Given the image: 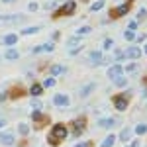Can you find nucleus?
Instances as JSON below:
<instances>
[{"mask_svg": "<svg viewBox=\"0 0 147 147\" xmlns=\"http://www.w3.org/2000/svg\"><path fill=\"white\" fill-rule=\"evenodd\" d=\"M69 136V129H67V125H63V124H55L53 127H51V134H49V139H53L55 143H59V141H63L65 137Z\"/></svg>", "mask_w": 147, "mask_h": 147, "instance_id": "f257e3e1", "label": "nucleus"}, {"mask_svg": "<svg viewBox=\"0 0 147 147\" xmlns=\"http://www.w3.org/2000/svg\"><path fill=\"white\" fill-rule=\"evenodd\" d=\"M75 8H77V4H75L73 0H69L67 4H63V8H61V10H57V12H55V16H53V18H61V16H69V14H73V12H75Z\"/></svg>", "mask_w": 147, "mask_h": 147, "instance_id": "f03ea898", "label": "nucleus"}, {"mask_svg": "<svg viewBox=\"0 0 147 147\" xmlns=\"http://www.w3.org/2000/svg\"><path fill=\"white\" fill-rule=\"evenodd\" d=\"M127 12H129V2H125V4H122V6L110 10V16H112V18H122V16H125Z\"/></svg>", "mask_w": 147, "mask_h": 147, "instance_id": "7ed1b4c3", "label": "nucleus"}, {"mask_svg": "<svg viewBox=\"0 0 147 147\" xmlns=\"http://www.w3.org/2000/svg\"><path fill=\"white\" fill-rule=\"evenodd\" d=\"M0 143L2 145H14L16 143V136L12 131H4V134H0Z\"/></svg>", "mask_w": 147, "mask_h": 147, "instance_id": "20e7f679", "label": "nucleus"}, {"mask_svg": "<svg viewBox=\"0 0 147 147\" xmlns=\"http://www.w3.org/2000/svg\"><path fill=\"white\" fill-rule=\"evenodd\" d=\"M114 106H116V110H120V112L127 110V98H125V96H116V98H114Z\"/></svg>", "mask_w": 147, "mask_h": 147, "instance_id": "39448f33", "label": "nucleus"}, {"mask_svg": "<svg viewBox=\"0 0 147 147\" xmlns=\"http://www.w3.org/2000/svg\"><path fill=\"white\" fill-rule=\"evenodd\" d=\"M116 124H120L118 118H100V120H98V125H100V127H114Z\"/></svg>", "mask_w": 147, "mask_h": 147, "instance_id": "423d86ee", "label": "nucleus"}, {"mask_svg": "<svg viewBox=\"0 0 147 147\" xmlns=\"http://www.w3.org/2000/svg\"><path fill=\"white\" fill-rule=\"evenodd\" d=\"M0 43H4L6 47L16 45V43H18V35H16V34H8L6 37H0Z\"/></svg>", "mask_w": 147, "mask_h": 147, "instance_id": "0eeeda50", "label": "nucleus"}, {"mask_svg": "<svg viewBox=\"0 0 147 147\" xmlns=\"http://www.w3.org/2000/svg\"><path fill=\"white\" fill-rule=\"evenodd\" d=\"M122 65H114V67H110L108 69V79H112V80H116L118 77H122Z\"/></svg>", "mask_w": 147, "mask_h": 147, "instance_id": "6e6552de", "label": "nucleus"}, {"mask_svg": "<svg viewBox=\"0 0 147 147\" xmlns=\"http://www.w3.org/2000/svg\"><path fill=\"white\" fill-rule=\"evenodd\" d=\"M22 16H16V14H10V16H0V24H18L22 22Z\"/></svg>", "mask_w": 147, "mask_h": 147, "instance_id": "1a4fd4ad", "label": "nucleus"}, {"mask_svg": "<svg viewBox=\"0 0 147 147\" xmlns=\"http://www.w3.org/2000/svg\"><path fill=\"white\" fill-rule=\"evenodd\" d=\"M69 96L67 94H57L55 98H53V104H55V106H69Z\"/></svg>", "mask_w": 147, "mask_h": 147, "instance_id": "9d476101", "label": "nucleus"}, {"mask_svg": "<svg viewBox=\"0 0 147 147\" xmlns=\"http://www.w3.org/2000/svg\"><path fill=\"white\" fill-rule=\"evenodd\" d=\"M141 49L139 47H127V51H125V57H129V59H139L141 57Z\"/></svg>", "mask_w": 147, "mask_h": 147, "instance_id": "9b49d317", "label": "nucleus"}, {"mask_svg": "<svg viewBox=\"0 0 147 147\" xmlns=\"http://www.w3.org/2000/svg\"><path fill=\"white\" fill-rule=\"evenodd\" d=\"M88 59H90V65L96 67V65H100V63H102V53H100V51H92L90 55H88Z\"/></svg>", "mask_w": 147, "mask_h": 147, "instance_id": "f8f14e48", "label": "nucleus"}, {"mask_svg": "<svg viewBox=\"0 0 147 147\" xmlns=\"http://www.w3.org/2000/svg\"><path fill=\"white\" fill-rule=\"evenodd\" d=\"M94 88H96V84H94V82H88V84H86V86H84V88L80 90V96H82V98H86V96H90V92L94 90Z\"/></svg>", "mask_w": 147, "mask_h": 147, "instance_id": "ddd939ff", "label": "nucleus"}, {"mask_svg": "<svg viewBox=\"0 0 147 147\" xmlns=\"http://www.w3.org/2000/svg\"><path fill=\"white\" fill-rule=\"evenodd\" d=\"M131 134H134V129H131V127H124V129H122V134H120V141H129Z\"/></svg>", "mask_w": 147, "mask_h": 147, "instance_id": "4468645a", "label": "nucleus"}, {"mask_svg": "<svg viewBox=\"0 0 147 147\" xmlns=\"http://www.w3.org/2000/svg\"><path fill=\"white\" fill-rule=\"evenodd\" d=\"M41 90H43V86H41V84H37V82H35V84H32V88H30V94H32V96H34V98H37V96H39V94H41Z\"/></svg>", "mask_w": 147, "mask_h": 147, "instance_id": "2eb2a0df", "label": "nucleus"}, {"mask_svg": "<svg viewBox=\"0 0 147 147\" xmlns=\"http://www.w3.org/2000/svg\"><path fill=\"white\" fill-rule=\"evenodd\" d=\"M20 53H18V49H8L6 53H4V59H8V61H14V59H18Z\"/></svg>", "mask_w": 147, "mask_h": 147, "instance_id": "dca6fc26", "label": "nucleus"}, {"mask_svg": "<svg viewBox=\"0 0 147 147\" xmlns=\"http://www.w3.org/2000/svg\"><path fill=\"white\" fill-rule=\"evenodd\" d=\"M39 30H41L39 26H34V28H26V30H22L20 34L22 35H34V34H39Z\"/></svg>", "mask_w": 147, "mask_h": 147, "instance_id": "f3484780", "label": "nucleus"}, {"mask_svg": "<svg viewBox=\"0 0 147 147\" xmlns=\"http://www.w3.org/2000/svg\"><path fill=\"white\" fill-rule=\"evenodd\" d=\"M65 73V67L63 65H53L51 67V77H59V75H63Z\"/></svg>", "mask_w": 147, "mask_h": 147, "instance_id": "a211bd4d", "label": "nucleus"}, {"mask_svg": "<svg viewBox=\"0 0 147 147\" xmlns=\"http://www.w3.org/2000/svg\"><path fill=\"white\" fill-rule=\"evenodd\" d=\"M75 125H77V127H75L73 136H77V137H79V136H80V131L84 129V120H77V122H75Z\"/></svg>", "mask_w": 147, "mask_h": 147, "instance_id": "6ab92c4d", "label": "nucleus"}, {"mask_svg": "<svg viewBox=\"0 0 147 147\" xmlns=\"http://www.w3.org/2000/svg\"><path fill=\"white\" fill-rule=\"evenodd\" d=\"M116 141H118V137H116V136H108L106 139H104V141H102V145H100V147H112Z\"/></svg>", "mask_w": 147, "mask_h": 147, "instance_id": "aec40b11", "label": "nucleus"}, {"mask_svg": "<svg viewBox=\"0 0 147 147\" xmlns=\"http://www.w3.org/2000/svg\"><path fill=\"white\" fill-rule=\"evenodd\" d=\"M55 84H57L55 77H49V79H45V80H43V84H41V86H45V88H53Z\"/></svg>", "mask_w": 147, "mask_h": 147, "instance_id": "412c9836", "label": "nucleus"}, {"mask_svg": "<svg viewBox=\"0 0 147 147\" xmlns=\"http://www.w3.org/2000/svg\"><path fill=\"white\" fill-rule=\"evenodd\" d=\"M102 8H104V0H98V2H94V4L90 6L92 12H98V10H102Z\"/></svg>", "mask_w": 147, "mask_h": 147, "instance_id": "4be33fe9", "label": "nucleus"}, {"mask_svg": "<svg viewBox=\"0 0 147 147\" xmlns=\"http://www.w3.org/2000/svg\"><path fill=\"white\" fill-rule=\"evenodd\" d=\"M134 131H136L137 136H143V134H147V125H145V124H139L136 129H134Z\"/></svg>", "mask_w": 147, "mask_h": 147, "instance_id": "5701e85b", "label": "nucleus"}, {"mask_svg": "<svg viewBox=\"0 0 147 147\" xmlns=\"http://www.w3.org/2000/svg\"><path fill=\"white\" fill-rule=\"evenodd\" d=\"M90 32H92L90 26H82V28H79V32H77V34H79V35H88Z\"/></svg>", "mask_w": 147, "mask_h": 147, "instance_id": "b1692460", "label": "nucleus"}, {"mask_svg": "<svg viewBox=\"0 0 147 147\" xmlns=\"http://www.w3.org/2000/svg\"><path fill=\"white\" fill-rule=\"evenodd\" d=\"M124 37H125V39H127V41H134V39H136L137 35L134 34V30H127V32H125V34H124Z\"/></svg>", "mask_w": 147, "mask_h": 147, "instance_id": "393cba45", "label": "nucleus"}, {"mask_svg": "<svg viewBox=\"0 0 147 147\" xmlns=\"http://www.w3.org/2000/svg\"><path fill=\"white\" fill-rule=\"evenodd\" d=\"M79 43H80V37H71V39L67 41V45H75V47L79 45Z\"/></svg>", "mask_w": 147, "mask_h": 147, "instance_id": "a878e982", "label": "nucleus"}, {"mask_svg": "<svg viewBox=\"0 0 147 147\" xmlns=\"http://www.w3.org/2000/svg\"><path fill=\"white\" fill-rule=\"evenodd\" d=\"M114 82H116V84H118V86H125V84H127V80H125L124 77H118V79L114 80Z\"/></svg>", "mask_w": 147, "mask_h": 147, "instance_id": "bb28decb", "label": "nucleus"}, {"mask_svg": "<svg viewBox=\"0 0 147 147\" xmlns=\"http://www.w3.org/2000/svg\"><path fill=\"white\" fill-rule=\"evenodd\" d=\"M18 129H20V134H22V136H28V131H30V127H28L26 124H20V127H18Z\"/></svg>", "mask_w": 147, "mask_h": 147, "instance_id": "cd10ccee", "label": "nucleus"}, {"mask_svg": "<svg viewBox=\"0 0 147 147\" xmlns=\"http://www.w3.org/2000/svg\"><path fill=\"white\" fill-rule=\"evenodd\" d=\"M53 49H55L53 43H45V45H41V51H47V53H49V51H53Z\"/></svg>", "mask_w": 147, "mask_h": 147, "instance_id": "c85d7f7f", "label": "nucleus"}, {"mask_svg": "<svg viewBox=\"0 0 147 147\" xmlns=\"http://www.w3.org/2000/svg\"><path fill=\"white\" fill-rule=\"evenodd\" d=\"M112 45H114V39H104V49H112Z\"/></svg>", "mask_w": 147, "mask_h": 147, "instance_id": "c756f323", "label": "nucleus"}, {"mask_svg": "<svg viewBox=\"0 0 147 147\" xmlns=\"http://www.w3.org/2000/svg\"><path fill=\"white\" fill-rule=\"evenodd\" d=\"M32 106H34L35 110H41V102L37 100V98H34V100H32Z\"/></svg>", "mask_w": 147, "mask_h": 147, "instance_id": "7c9ffc66", "label": "nucleus"}, {"mask_svg": "<svg viewBox=\"0 0 147 147\" xmlns=\"http://www.w3.org/2000/svg\"><path fill=\"white\" fill-rule=\"evenodd\" d=\"M37 8H39V6H37V2H30V6H28V10H30V12H35Z\"/></svg>", "mask_w": 147, "mask_h": 147, "instance_id": "2f4dec72", "label": "nucleus"}, {"mask_svg": "<svg viewBox=\"0 0 147 147\" xmlns=\"http://www.w3.org/2000/svg\"><path fill=\"white\" fill-rule=\"evenodd\" d=\"M145 16H147V8H141V10H139V16H137V18H139V20H143Z\"/></svg>", "mask_w": 147, "mask_h": 147, "instance_id": "473e14b6", "label": "nucleus"}, {"mask_svg": "<svg viewBox=\"0 0 147 147\" xmlns=\"http://www.w3.org/2000/svg\"><path fill=\"white\" fill-rule=\"evenodd\" d=\"M125 71H127V73H134V71H137V65L131 63V65H127V67H125Z\"/></svg>", "mask_w": 147, "mask_h": 147, "instance_id": "72a5a7b5", "label": "nucleus"}, {"mask_svg": "<svg viewBox=\"0 0 147 147\" xmlns=\"http://www.w3.org/2000/svg\"><path fill=\"white\" fill-rule=\"evenodd\" d=\"M45 8H47V10L55 8V0H49V2H45Z\"/></svg>", "mask_w": 147, "mask_h": 147, "instance_id": "f704fd0d", "label": "nucleus"}, {"mask_svg": "<svg viewBox=\"0 0 147 147\" xmlns=\"http://www.w3.org/2000/svg\"><path fill=\"white\" fill-rule=\"evenodd\" d=\"M80 49H82V45H77L75 49H71V55H77V53H79Z\"/></svg>", "mask_w": 147, "mask_h": 147, "instance_id": "c9c22d12", "label": "nucleus"}, {"mask_svg": "<svg viewBox=\"0 0 147 147\" xmlns=\"http://www.w3.org/2000/svg\"><path fill=\"white\" fill-rule=\"evenodd\" d=\"M137 28V22L134 20V22H129V26H127V30H136Z\"/></svg>", "mask_w": 147, "mask_h": 147, "instance_id": "e433bc0d", "label": "nucleus"}, {"mask_svg": "<svg viewBox=\"0 0 147 147\" xmlns=\"http://www.w3.org/2000/svg\"><path fill=\"white\" fill-rule=\"evenodd\" d=\"M4 125H6V122H4V120H0V129H2Z\"/></svg>", "mask_w": 147, "mask_h": 147, "instance_id": "4c0bfd02", "label": "nucleus"}, {"mask_svg": "<svg viewBox=\"0 0 147 147\" xmlns=\"http://www.w3.org/2000/svg\"><path fill=\"white\" fill-rule=\"evenodd\" d=\"M131 147H139V141H134V143H131Z\"/></svg>", "mask_w": 147, "mask_h": 147, "instance_id": "58836bf2", "label": "nucleus"}, {"mask_svg": "<svg viewBox=\"0 0 147 147\" xmlns=\"http://www.w3.org/2000/svg\"><path fill=\"white\" fill-rule=\"evenodd\" d=\"M77 147H88V143H79Z\"/></svg>", "mask_w": 147, "mask_h": 147, "instance_id": "ea45409f", "label": "nucleus"}, {"mask_svg": "<svg viewBox=\"0 0 147 147\" xmlns=\"http://www.w3.org/2000/svg\"><path fill=\"white\" fill-rule=\"evenodd\" d=\"M2 2H4V4H12L14 0H2Z\"/></svg>", "mask_w": 147, "mask_h": 147, "instance_id": "a19ab883", "label": "nucleus"}, {"mask_svg": "<svg viewBox=\"0 0 147 147\" xmlns=\"http://www.w3.org/2000/svg\"><path fill=\"white\" fill-rule=\"evenodd\" d=\"M4 98H6V94H0V102L4 100Z\"/></svg>", "mask_w": 147, "mask_h": 147, "instance_id": "79ce46f5", "label": "nucleus"}, {"mask_svg": "<svg viewBox=\"0 0 147 147\" xmlns=\"http://www.w3.org/2000/svg\"><path fill=\"white\" fill-rule=\"evenodd\" d=\"M145 53H147V45H145Z\"/></svg>", "mask_w": 147, "mask_h": 147, "instance_id": "37998d69", "label": "nucleus"}]
</instances>
